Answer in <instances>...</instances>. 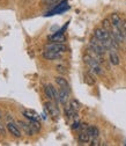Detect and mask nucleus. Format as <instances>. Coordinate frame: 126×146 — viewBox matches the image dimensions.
Segmentation results:
<instances>
[{
  "mask_svg": "<svg viewBox=\"0 0 126 146\" xmlns=\"http://www.w3.org/2000/svg\"><path fill=\"white\" fill-rule=\"evenodd\" d=\"M83 62L88 65L89 71L93 72L95 76H100V74L103 73V68L101 66V63L98 60H96L94 57H92L90 54H88V53L84 54L83 56Z\"/></svg>",
  "mask_w": 126,
  "mask_h": 146,
  "instance_id": "obj_1",
  "label": "nucleus"
},
{
  "mask_svg": "<svg viewBox=\"0 0 126 146\" xmlns=\"http://www.w3.org/2000/svg\"><path fill=\"white\" fill-rule=\"evenodd\" d=\"M88 48H90L92 50H94L95 52H97L100 54H103V56H104L105 52H108V49L104 45V43L102 41H100L98 38H96L95 36H93V37L90 38V41H89V46Z\"/></svg>",
  "mask_w": 126,
  "mask_h": 146,
  "instance_id": "obj_2",
  "label": "nucleus"
},
{
  "mask_svg": "<svg viewBox=\"0 0 126 146\" xmlns=\"http://www.w3.org/2000/svg\"><path fill=\"white\" fill-rule=\"evenodd\" d=\"M43 89H44V94H45V96L47 98L49 101H55L56 103L59 102V100H58V92H57L56 88L53 87L52 85H45Z\"/></svg>",
  "mask_w": 126,
  "mask_h": 146,
  "instance_id": "obj_3",
  "label": "nucleus"
},
{
  "mask_svg": "<svg viewBox=\"0 0 126 146\" xmlns=\"http://www.w3.org/2000/svg\"><path fill=\"white\" fill-rule=\"evenodd\" d=\"M45 50H47V51H55V52H59V53H64L68 49H67V46L64 43L51 42L50 44H46L45 45Z\"/></svg>",
  "mask_w": 126,
  "mask_h": 146,
  "instance_id": "obj_4",
  "label": "nucleus"
},
{
  "mask_svg": "<svg viewBox=\"0 0 126 146\" xmlns=\"http://www.w3.org/2000/svg\"><path fill=\"white\" fill-rule=\"evenodd\" d=\"M68 9V6H67V0H61V1H59V4L53 8L49 14L46 15H55V14H61L64 12H66Z\"/></svg>",
  "mask_w": 126,
  "mask_h": 146,
  "instance_id": "obj_5",
  "label": "nucleus"
},
{
  "mask_svg": "<svg viewBox=\"0 0 126 146\" xmlns=\"http://www.w3.org/2000/svg\"><path fill=\"white\" fill-rule=\"evenodd\" d=\"M44 107H45V109H46V111L49 113V115H51L53 118H58V116H59V110H58V108H57V106H55L51 101L50 102H46L45 104H44Z\"/></svg>",
  "mask_w": 126,
  "mask_h": 146,
  "instance_id": "obj_6",
  "label": "nucleus"
},
{
  "mask_svg": "<svg viewBox=\"0 0 126 146\" xmlns=\"http://www.w3.org/2000/svg\"><path fill=\"white\" fill-rule=\"evenodd\" d=\"M17 124H20V126L22 127V130L26 132V135L28 136H34L36 133V130L34 129V126L31 125V123H26V122H22V121H19Z\"/></svg>",
  "mask_w": 126,
  "mask_h": 146,
  "instance_id": "obj_7",
  "label": "nucleus"
},
{
  "mask_svg": "<svg viewBox=\"0 0 126 146\" xmlns=\"http://www.w3.org/2000/svg\"><path fill=\"white\" fill-rule=\"evenodd\" d=\"M6 129L8 130V132L12 135V136H14L15 138H20L21 137V131L19 130V127H17L14 123H12V122H8L7 124H6Z\"/></svg>",
  "mask_w": 126,
  "mask_h": 146,
  "instance_id": "obj_8",
  "label": "nucleus"
},
{
  "mask_svg": "<svg viewBox=\"0 0 126 146\" xmlns=\"http://www.w3.org/2000/svg\"><path fill=\"white\" fill-rule=\"evenodd\" d=\"M61 56H63V53L55 52V51H47V50H45L43 52V58L46 59V60H57V59H60Z\"/></svg>",
  "mask_w": 126,
  "mask_h": 146,
  "instance_id": "obj_9",
  "label": "nucleus"
},
{
  "mask_svg": "<svg viewBox=\"0 0 126 146\" xmlns=\"http://www.w3.org/2000/svg\"><path fill=\"white\" fill-rule=\"evenodd\" d=\"M68 96H69V90L67 89H64V88H60L58 90V100H59V103L61 104H66L67 101H68Z\"/></svg>",
  "mask_w": 126,
  "mask_h": 146,
  "instance_id": "obj_10",
  "label": "nucleus"
},
{
  "mask_svg": "<svg viewBox=\"0 0 126 146\" xmlns=\"http://www.w3.org/2000/svg\"><path fill=\"white\" fill-rule=\"evenodd\" d=\"M83 80H84V82H86L87 85H89V86H94V85L96 84L95 74H94L93 72H90V71L86 72L84 74H83Z\"/></svg>",
  "mask_w": 126,
  "mask_h": 146,
  "instance_id": "obj_11",
  "label": "nucleus"
},
{
  "mask_svg": "<svg viewBox=\"0 0 126 146\" xmlns=\"http://www.w3.org/2000/svg\"><path fill=\"white\" fill-rule=\"evenodd\" d=\"M110 21H111V25H112V27H116V28H121V17L119 16V14L118 13H112L111 15H110Z\"/></svg>",
  "mask_w": 126,
  "mask_h": 146,
  "instance_id": "obj_12",
  "label": "nucleus"
},
{
  "mask_svg": "<svg viewBox=\"0 0 126 146\" xmlns=\"http://www.w3.org/2000/svg\"><path fill=\"white\" fill-rule=\"evenodd\" d=\"M49 40H50L51 42H57V43H65V41H66V37H65V35H64L61 31H58V33H56V34L51 35L50 37H49Z\"/></svg>",
  "mask_w": 126,
  "mask_h": 146,
  "instance_id": "obj_13",
  "label": "nucleus"
},
{
  "mask_svg": "<svg viewBox=\"0 0 126 146\" xmlns=\"http://www.w3.org/2000/svg\"><path fill=\"white\" fill-rule=\"evenodd\" d=\"M109 52V60H110V63L112 64V65H119V63H120V60H119V56H118V53L116 52V50L115 49H111V50H109L108 51Z\"/></svg>",
  "mask_w": 126,
  "mask_h": 146,
  "instance_id": "obj_14",
  "label": "nucleus"
},
{
  "mask_svg": "<svg viewBox=\"0 0 126 146\" xmlns=\"http://www.w3.org/2000/svg\"><path fill=\"white\" fill-rule=\"evenodd\" d=\"M90 139H92V137L89 136V133H88L86 130H82V131L79 133V136H78V140H79L80 144L89 143V141H90Z\"/></svg>",
  "mask_w": 126,
  "mask_h": 146,
  "instance_id": "obj_15",
  "label": "nucleus"
},
{
  "mask_svg": "<svg viewBox=\"0 0 126 146\" xmlns=\"http://www.w3.org/2000/svg\"><path fill=\"white\" fill-rule=\"evenodd\" d=\"M22 115H23L29 122H40V116H38L37 114L32 113V111H28V110H26V111L22 113Z\"/></svg>",
  "mask_w": 126,
  "mask_h": 146,
  "instance_id": "obj_16",
  "label": "nucleus"
},
{
  "mask_svg": "<svg viewBox=\"0 0 126 146\" xmlns=\"http://www.w3.org/2000/svg\"><path fill=\"white\" fill-rule=\"evenodd\" d=\"M56 84L60 87V88H64V89H67V90H69V84H68V81L64 78V77H56Z\"/></svg>",
  "mask_w": 126,
  "mask_h": 146,
  "instance_id": "obj_17",
  "label": "nucleus"
},
{
  "mask_svg": "<svg viewBox=\"0 0 126 146\" xmlns=\"http://www.w3.org/2000/svg\"><path fill=\"white\" fill-rule=\"evenodd\" d=\"M86 131L89 133V136H90L92 138H98V135H100V131L96 126H93V125H88Z\"/></svg>",
  "mask_w": 126,
  "mask_h": 146,
  "instance_id": "obj_18",
  "label": "nucleus"
},
{
  "mask_svg": "<svg viewBox=\"0 0 126 146\" xmlns=\"http://www.w3.org/2000/svg\"><path fill=\"white\" fill-rule=\"evenodd\" d=\"M77 114H78V111H75L71 106H68V107L65 108V116H66L67 119L75 118V117H77Z\"/></svg>",
  "mask_w": 126,
  "mask_h": 146,
  "instance_id": "obj_19",
  "label": "nucleus"
},
{
  "mask_svg": "<svg viewBox=\"0 0 126 146\" xmlns=\"http://www.w3.org/2000/svg\"><path fill=\"white\" fill-rule=\"evenodd\" d=\"M102 28H104V29L108 30V31H111V30H112V25H111L110 19H104V20L102 21Z\"/></svg>",
  "mask_w": 126,
  "mask_h": 146,
  "instance_id": "obj_20",
  "label": "nucleus"
},
{
  "mask_svg": "<svg viewBox=\"0 0 126 146\" xmlns=\"http://www.w3.org/2000/svg\"><path fill=\"white\" fill-rule=\"evenodd\" d=\"M69 106H71L72 108H73L75 111H79V109L81 108V104H80V102H79L78 100H75V99H73V100H72V101L69 102Z\"/></svg>",
  "mask_w": 126,
  "mask_h": 146,
  "instance_id": "obj_21",
  "label": "nucleus"
},
{
  "mask_svg": "<svg viewBox=\"0 0 126 146\" xmlns=\"http://www.w3.org/2000/svg\"><path fill=\"white\" fill-rule=\"evenodd\" d=\"M121 28H123L124 37H125V41H126V20H123V21H121Z\"/></svg>",
  "mask_w": 126,
  "mask_h": 146,
  "instance_id": "obj_22",
  "label": "nucleus"
},
{
  "mask_svg": "<svg viewBox=\"0 0 126 146\" xmlns=\"http://www.w3.org/2000/svg\"><path fill=\"white\" fill-rule=\"evenodd\" d=\"M80 127H81V123L80 122H74L73 125H72V129L73 130H78V129H80Z\"/></svg>",
  "mask_w": 126,
  "mask_h": 146,
  "instance_id": "obj_23",
  "label": "nucleus"
},
{
  "mask_svg": "<svg viewBox=\"0 0 126 146\" xmlns=\"http://www.w3.org/2000/svg\"><path fill=\"white\" fill-rule=\"evenodd\" d=\"M60 0H43V3L45 5H51V4H56V3H59Z\"/></svg>",
  "mask_w": 126,
  "mask_h": 146,
  "instance_id": "obj_24",
  "label": "nucleus"
},
{
  "mask_svg": "<svg viewBox=\"0 0 126 146\" xmlns=\"http://www.w3.org/2000/svg\"><path fill=\"white\" fill-rule=\"evenodd\" d=\"M56 68H57V71L60 72V73H66V70H65V67H64L63 65H58Z\"/></svg>",
  "mask_w": 126,
  "mask_h": 146,
  "instance_id": "obj_25",
  "label": "nucleus"
},
{
  "mask_svg": "<svg viewBox=\"0 0 126 146\" xmlns=\"http://www.w3.org/2000/svg\"><path fill=\"white\" fill-rule=\"evenodd\" d=\"M5 132H6V130H5V126L0 123V133L1 135H5Z\"/></svg>",
  "mask_w": 126,
  "mask_h": 146,
  "instance_id": "obj_26",
  "label": "nucleus"
},
{
  "mask_svg": "<svg viewBox=\"0 0 126 146\" xmlns=\"http://www.w3.org/2000/svg\"><path fill=\"white\" fill-rule=\"evenodd\" d=\"M0 119H1V113H0Z\"/></svg>",
  "mask_w": 126,
  "mask_h": 146,
  "instance_id": "obj_27",
  "label": "nucleus"
}]
</instances>
